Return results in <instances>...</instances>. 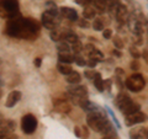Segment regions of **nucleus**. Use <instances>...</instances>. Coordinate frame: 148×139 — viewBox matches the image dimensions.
Here are the masks:
<instances>
[{"label": "nucleus", "instance_id": "nucleus-1", "mask_svg": "<svg viewBox=\"0 0 148 139\" xmlns=\"http://www.w3.org/2000/svg\"><path fill=\"white\" fill-rule=\"evenodd\" d=\"M86 123L91 129H94L98 133H101L104 137H109L112 139L117 137V133L115 131L114 126L109 122L105 113H103L101 111L89 112V114L86 116Z\"/></svg>", "mask_w": 148, "mask_h": 139}, {"label": "nucleus", "instance_id": "nucleus-2", "mask_svg": "<svg viewBox=\"0 0 148 139\" xmlns=\"http://www.w3.org/2000/svg\"><path fill=\"white\" fill-rule=\"evenodd\" d=\"M41 25L38 21L31 17H22V31L20 38L27 40V41H34L40 35Z\"/></svg>", "mask_w": 148, "mask_h": 139}, {"label": "nucleus", "instance_id": "nucleus-3", "mask_svg": "<svg viewBox=\"0 0 148 139\" xmlns=\"http://www.w3.org/2000/svg\"><path fill=\"white\" fill-rule=\"evenodd\" d=\"M20 11V4L18 0H0V17L3 18H12Z\"/></svg>", "mask_w": 148, "mask_h": 139}, {"label": "nucleus", "instance_id": "nucleus-4", "mask_svg": "<svg viewBox=\"0 0 148 139\" xmlns=\"http://www.w3.org/2000/svg\"><path fill=\"white\" fill-rule=\"evenodd\" d=\"M145 21L146 17L142 14H132V15H128L126 24L133 35H142L145 29Z\"/></svg>", "mask_w": 148, "mask_h": 139}, {"label": "nucleus", "instance_id": "nucleus-5", "mask_svg": "<svg viewBox=\"0 0 148 139\" xmlns=\"http://www.w3.org/2000/svg\"><path fill=\"white\" fill-rule=\"evenodd\" d=\"M21 31H22V17L20 15H17V16L12 17V18H9L6 25H5V30H4V32L10 37L20 38Z\"/></svg>", "mask_w": 148, "mask_h": 139}, {"label": "nucleus", "instance_id": "nucleus-6", "mask_svg": "<svg viewBox=\"0 0 148 139\" xmlns=\"http://www.w3.org/2000/svg\"><path fill=\"white\" fill-rule=\"evenodd\" d=\"M125 85L126 87L132 91V92H140L141 90L145 89L146 86V79L142 74H133V75L128 76L125 81Z\"/></svg>", "mask_w": 148, "mask_h": 139}, {"label": "nucleus", "instance_id": "nucleus-7", "mask_svg": "<svg viewBox=\"0 0 148 139\" xmlns=\"http://www.w3.org/2000/svg\"><path fill=\"white\" fill-rule=\"evenodd\" d=\"M67 92L71 100L73 101L75 105H79V101L83 99V97H88V89L84 85H72L67 87Z\"/></svg>", "mask_w": 148, "mask_h": 139}, {"label": "nucleus", "instance_id": "nucleus-8", "mask_svg": "<svg viewBox=\"0 0 148 139\" xmlns=\"http://www.w3.org/2000/svg\"><path fill=\"white\" fill-rule=\"evenodd\" d=\"M37 124H38V122H37L36 116H34L32 113L25 114L21 119V129L25 134L35 133V131L37 129Z\"/></svg>", "mask_w": 148, "mask_h": 139}, {"label": "nucleus", "instance_id": "nucleus-9", "mask_svg": "<svg viewBox=\"0 0 148 139\" xmlns=\"http://www.w3.org/2000/svg\"><path fill=\"white\" fill-rule=\"evenodd\" d=\"M147 121V114L141 112V111H137V112H133L131 114H127L126 118H125V124L128 127H133L136 124H140Z\"/></svg>", "mask_w": 148, "mask_h": 139}, {"label": "nucleus", "instance_id": "nucleus-10", "mask_svg": "<svg viewBox=\"0 0 148 139\" xmlns=\"http://www.w3.org/2000/svg\"><path fill=\"white\" fill-rule=\"evenodd\" d=\"M41 22H42V25L47 30L52 31V30L57 29V26L59 24V20L57 18V16H56V15H52V14L45 11L42 15H41Z\"/></svg>", "mask_w": 148, "mask_h": 139}, {"label": "nucleus", "instance_id": "nucleus-11", "mask_svg": "<svg viewBox=\"0 0 148 139\" xmlns=\"http://www.w3.org/2000/svg\"><path fill=\"white\" fill-rule=\"evenodd\" d=\"M115 17H116L119 25L126 24L128 18V11H127V7L123 4H117L116 5V7H115Z\"/></svg>", "mask_w": 148, "mask_h": 139}, {"label": "nucleus", "instance_id": "nucleus-12", "mask_svg": "<svg viewBox=\"0 0 148 139\" xmlns=\"http://www.w3.org/2000/svg\"><path fill=\"white\" fill-rule=\"evenodd\" d=\"M83 50H85V53L88 54V57L91 58V59H95V61H98V62H103L104 61V54L101 53L98 48L94 47V46L90 44V43L86 44Z\"/></svg>", "mask_w": 148, "mask_h": 139}, {"label": "nucleus", "instance_id": "nucleus-13", "mask_svg": "<svg viewBox=\"0 0 148 139\" xmlns=\"http://www.w3.org/2000/svg\"><path fill=\"white\" fill-rule=\"evenodd\" d=\"M53 107L59 113H69L72 110L71 105L63 99H53Z\"/></svg>", "mask_w": 148, "mask_h": 139}, {"label": "nucleus", "instance_id": "nucleus-14", "mask_svg": "<svg viewBox=\"0 0 148 139\" xmlns=\"http://www.w3.org/2000/svg\"><path fill=\"white\" fill-rule=\"evenodd\" d=\"M15 129V122L11 119H5L4 118L0 122V136H6V134L12 133V131Z\"/></svg>", "mask_w": 148, "mask_h": 139}, {"label": "nucleus", "instance_id": "nucleus-15", "mask_svg": "<svg viewBox=\"0 0 148 139\" xmlns=\"http://www.w3.org/2000/svg\"><path fill=\"white\" fill-rule=\"evenodd\" d=\"M59 12H61V15L67 18L69 21H78L79 18H78V12L77 10H74L73 7H69V6H63L59 9Z\"/></svg>", "mask_w": 148, "mask_h": 139}, {"label": "nucleus", "instance_id": "nucleus-16", "mask_svg": "<svg viewBox=\"0 0 148 139\" xmlns=\"http://www.w3.org/2000/svg\"><path fill=\"white\" fill-rule=\"evenodd\" d=\"M79 106L86 111V112H95V111H100V107L96 104L91 102V101L88 100V97H83V99L79 101Z\"/></svg>", "mask_w": 148, "mask_h": 139}, {"label": "nucleus", "instance_id": "nucleus-17", "mask_svg": "<svg viewBox=\"0 0 148 139\" xmlns=\"http://www.w3.org/2000/svg\"><path fill=\"white\" fill-rule=\"evenodd\" d=\"M21 99V92L20 91H17V90H14L11 91L10 94L8 95V99H6V102H5V106L8 108H10V107H14L18 101H20Z\"/></svg>", "mask_w": 148, "mask_h": 139}, {"label": "nucleus", "instance_id": "nucleus-18", "mask_svg": "<svg viewBox=\"0 0 148 139\" xmlns=\"http://www.w3.org/2000/svg\"><path fill=\"white\" fill-rule=\"evenodd\" d=\"M147 129L145 127L132 128L130 131V139H146Z\"/></svg>", "mask_w": 148, "mask_h": 139}, {"label": "nucleus", "instance_id": "nucleus-19", "mask_svg": "<svg viewBox=\"0 0 148 139\" xmlns=\"http://www.w3.org/2000/svg\"><path fill=\"white\" fill-rule=\"evenodd\" d=\"M130 101H132V100L128 95L123 94V92H120V94L116 96V99H115V105L117 106L119 110H121L122 107H125V106L130 102Z\"/></svg>", "mask_w": 148, "mask_h": 139}, {"label": "nucleus", "instance_id": "nucleus-20", "mask_svg": "<svg viewBox=\"0 0 148 139\" xmlns=\"http://www.w3.org/2000/svg\"><path fill=\"white\" fill-rule=\"evenodd\" d=\"M140 105L138 104H136L135 101H130V102L125 106V107H122L121 110V112L125 114V116H127V114H131V113H133V112H137V111H140Z\"/></svg>", "mask_w": 148, "mask_h": 139}, {"label": "nucleus", "instance_id": "nucleus-21", "mask_svg": "<svg viewBox=\"0 0 148 139\" xmlns=\"http://www.w3.org/2000/svg\"><path fill=\"white\" fill-rule=\"evenodd\" d=\"M94 85L95 87L98 89V91L100 92H103L105 90V85H104V79L101 78V74L100 73H95V75H94Z\"/></svg>", "mask_w": 148, "mask_h": 139}, {"label": "nucleus", "instance_id": "nucleus-22", "mask_svg": "<svg viewBox=\"0 0 148 139\" xmlns=\"http://www.w3.org/2000/svg\"><path fill=\"white\" fill-rule=\"evenodd\" d=\"M67 81L69 82V84H72V85L79 84V82L82 81V76H80V74L78 72H72L71 74H68L67 75Z\"/></svg>", "mask_w": 148, "mask_h": 139}, {"label": "nucleus", "instance_id": "nucleus-23", "mask_svg": "<svg viewBox=\"0 0 148 139\" xmlns=\"http://www.w3.org/2000/svg\"><path fill=\"white\" fill-rule=\"evenodd\" d=\"M64 40H66L67 42L73 43V42H75V41H78L79 38H78V36L74 33L73 31L67 30V31H63V41H64Z\"/></svg>", "mask_w": 148, "mask_h": 139}, {"label": "nucleus", "instance_id": "nucleus-24", "mask_svg": "<svg viewBox=\"0 0 148 139\" xmlns=\"http://www.w3.org/2000/svg\"><path fill=\"white\" fill-rule=\"evenodd\" d=\"M57 69H58V72L63 74V75H68V74H71L73 72V69L72 67L69 65V64H66V63H58V65H57Z\"/></svg>", "mask_w": 148, "mask_h": 139}, {"label": "nucleus", "instance_id": "nucleus-25", "mask_svg": "<svg viewBox=\"0 0 148 139\" xmlns=\"http://www.w3.org/2000/svg\"><path fill=\"white\" fill-rule=\"evenodd\" d=\"M58 61H59V63L69 64V63L74 62V57L69 53H58Z\"/></svg>", "mask_w": 148, "mask_h": 139}, {"label": "nucleus", "instance_id": "nucleus-26", "mask_svg": "<svg viewBox=\"0 0 148 139\" xmlns=\"http://www.w3.org/2000/svg\"><path fill=\"white\" fill-rule=\"evenodd\" d=\"M46 11L52 14V15H56V16H58V14H59V10L57 9V6H56V4L53 1H47L46 3Z\"/></svg>", "mask_w": 148, "mask_h": 139}, {"label": "nucleus", "instance_id": "nucleus-27", "mask_svg": "<svg viewBox=\"0 0 148 139\" xmlns=\"http://www.w3.org/2000/svg\"><path fill=\"white\" fill-rule=\"evenodd\" d=\"M49 36H51V40H52L53 42H59V41H63V32L58 31L57 29L51 31Z\"/></svg>", "mask_w": 148, "mask_h": 139}, {"label": "nucleus", "instance_id": "nucleus-28", "mask_svg": "<svg viewBox=\"0 0 148 139\" xmlns=\"http://www.w3.org/2000/svg\"><path fill=\"white\" fill-rule=\"evenodd\" d=\"M83 16L86 20H90V18H95V10L90 6H85L84 10H83Z\"/></svg>", "mask_w": 148, "mask_h": 139}, {"label": "nucleus", "instance_id": "nucleus-29", "mask_svg": "<svg viewBox=\"0 0 148 139\" xmlns=\"http://www.w3.org/2000/svg\"><path fill=\"white\" fill-rule=\"evenodd\" d=\"M57 49H58V53H69V46L67 42L64 41H59L57 42Z\"/></svg>", "mask_w": 148, "mask_h": 139}, {"label": "nucleus", "instance_id": "nucleus-30", "mask_svg": "<svg viewBox=\"0 0 148 139\" xmlns=\"http://www.w3.org/2000/svg\"><path fill=\"white\" fill-rule=\"evenodd\" d=\"M83 49H84V47H83V43L80 42L79 40L72 43V50L74 52V54H79Z\"/></svg>", "mask_w": 148, "mask_h": 139}, {"label": "nucleus", "instance_id": "nucleus-31", "mask_svg": "<svg viewBox=\"0 0 148 139\" xmlns=\"http://www.w3.org/2000/svg\"><path fill=\"white\" fill-rule=\"evenodd\" d=\"M92 29L95 31H103L104 30V21L101 18H94V22H92Z\"/></svg>", "mask_w": 148, "mask_h": 139}, {"label": "nucleus", "instance_id": "nucleus-32", "mask_svg": "<svg viewBox=\"0 0 148 139\" xmlns=\"http://www.w3.org/2000/svg\"><path fill=\"white\" fill-rule=\"evenodd\" d=\"M112 42H114V46H115V47H116L117 49H122V48H123V46H125L123 41H122L121 38H120L119 36H114Z\"/></svg>", "mask_w": 148, "mask_h": 139}, {"label": "nucleus", "instance_id": "nucleus-33", "mask_svg": "<svg viewBox=\"0 0 148 139\" xmlns=\"http://www.w3.org/2000/svg\"><path fill=\"white\" fill-rule=\"evenodd\" d=\"M74 63L78 64L79 67H85L86 65V61H84L83 57H79V55H74Z\"/></svg>", "mask_w": 148, "mask_h": 139}, {"label": "nucleus", "instance_id": "nucleus-34", "mask_svg": "<svg viewBox=\"0 0 148 139\" xmlns=\"http://www.w3.org/2000/svg\"><path fill=\"white\" fill-rule=\"evenodd\" d=\"M130 54L133 57V59H138L141 57V53L138 52V49L135 47V46H131V47H130Z\"/></svg>", "mask_w": 148, "mask_h": 139}, {"label": "nucleus", "instance_id": "nucleus-35", "mask_svg": "<svg viewBox=\"0 0 148 139\" xmlns=\"http://www.w3.org/2000/svg\"><path fill=\"white\" fill-rule=\"evenodd\" d=\"M105 108H108V112H109V114L111 116V118H112V121H114V123H115V126H116V128H120V123H119V121H117V118H116V116L114 114V112L112 111H111L108 106H106Z\"/></svg>", "mask_w": 148, "mask_h": 139}, {"label": "nucleus", "instance_id": "nucleus-36", "mask_svg": "<svg viewBox=\"0 0 148 139\" xmlns=\"http://www.w3.org/2000/svg\"><path fill=\"white\" fill-rule=\"evenodd\" d=\"M133 43H135L136 46H141L143 43V41H142V35H133Z\"/></svg>", "mask_w": 148, "mask_h": 139}, {"label": "nucleus", "instance_id": "nucleus-37", "mask_svg": "<svg viewBox=\"0 0 148 139\" xmlns=\"http://www.w3.org/2000/svg\"><path fill=\"white\" fill-rule=\"evenodd\" d=\"M103 37L105 40H110L112 37V31L110 29H106V30H103Z\"/></svg>", "mask_w": 148, "mask_h": 139}, {"label": "nucleus", "instance_id": "nucleus-38", "mask_svg": "<svg viewBox=\"0 0 148 139\" xmlns=\"http://www.w3.org/2000/svg\"><path fill=\"white\" fill-rule=\"evenodd\" d=\"M131 69H132V70H138V69H140V63H138V59H133V61H132Z\"/></svg>", "mask_w": 148, "mask_h": 139}, {"label": "nucleus", "instance_id": "nucleus-39", "mask_svg": "<svg viewBox=\"0 0 148 139\" xmlns=\"http://www.w3.org/2000/svg\"><path fill=\"white\" fill-rule=\"evenodd\" d=\"M96 64H98V61H95V59H91V58H89V61L86 62V65L89 67V68H95L96 67Z\"/></svg>", "mask_w": 148, "mask_h": 139}, {"label": "nucleus", "instance_id": "nucleus-40", "mask_svg": "<svg viewBox=\"0 0 148 139\" xmlns=\"http://www.w3.org/2000/svg\"><path fill=\"white\" fill-rule=\"evenodd\" d=\"M77 22H78V25H79V27H85V29H86V27H89V22H88L86 18H85V20H84V18H83V20H78Z\"/></svg>", "mask_w": 148, "mask_h": 139}, {"label": "nucleus", "instance_id": "nucleus-41", "mask_svg": "<svg viewBox=\"0 0 148 139\" xmlns=\"http://www.w3.org/2000/svg\"><path fill=\"white\" fill-rule=\"evenodd\" d=\"M84 75H85L86 79H89V80H92V79H94L95 73H94V70H86V72L84 73Z\"/></svg>", "mask_w": 148, "mask_h": 139}, {"label": "nucleus", "instance_id": "nucleus-42", "mask_svg": "<svg viewBox=\"0 0 148 139\" xmlns=\"http://www.w3.org/2000/svg\"><path fill=\"white\" fill-rule=\"evenodd\" d=\"M0 139H17V136L16 134H6V136H0Z\"/></svg>", "mask_w": 148, "mask_h": 139}, {"label": "nucleus", "instance_id": "nucleus-43", "mask_svg": "<svg viewBox=\"0 0 148 139\" xmlns=\"http://www.w3.org/2000/svg\"><path fill=\"white\" fill-rule=\"evenodd\" d=\"M83 137H84V139H88V137H89V131H88V127H83Z\"/></svg>", "mask_w": 148, "mask_h": 139}, {"label": "nucleus", "instance_id": "nucleus-44", "mask_svg": "<svg viewBox=\"0 0 148 139\" xmlns=\"http://www.w3.org/2000/svg\"><path fill=\"white\" fill-rule=\"evenodd\" d=\"M142 57H143V59H145V62L148 64V49H145V50H143Z\"/></svg>", "mask_w": 148, "mask_h": 139}, {"label": "nucleus", "instance_id": "nucleus-45", "mask_svg": "<svg viewBox=\"0 0 148 139\" xmlns=\"http://www.w3.org/2000/svg\"><path fill=\"white\" fill-rule=\"evenodd\" d=\"M74 133L78 138H82V134H80V128L79 127H74Z\"/></svg>", "mask_w": 148, "mask_h": 139}, {"label": "nucleus", "instance_id": "nucleus-46", "mask_svg": "<svg viewBox=\"0 0 148 139\" xmlns=\"http://www.w3.org/2000/svg\"><path fill=\"white\" fill-rule=\"evenodd\" d=\"M41 63H42V59H41V58H36V59H35V62H34V64H35L37 68H40V67H41Z\"/></svg>", "mask_w": 148, "mask_h": 139}, {"label": "nucleus", "instance_id": "nucleus-47", "mask_svg": "<svg viewBox=\"0 0 148 139\" xmlns=\"http://www.w3.org/2000/svg\"><path fill=\"white\" fill-rule=\"evenodd\" d=\"M90 3H92V0H83V1H82L83 5H89Z\"/></svg>", "mask_w": 148, "mask_h": 139}, {"label": "nucleus", "instance_id": "nucleus-48", "mask_svg": "<svg viewBox=\"0 0 148 139\" xmlns=\"http://www.w3.org/2000/svg\"><path fill=\"white\" fill-rule=\"evenodd\" d=\"M112 54H114V55H117V57H120V55H121V53L117 52V50H115V49L112 50Z\"/></svg>", "mask_w": 148, "mask_h": 139}, {"label": "nucleus", "instance_id": "nucleus-49", "mask_svg": "<svg viewBox=\"0 0 148 139\" xmlns=\"http://www.w3.org/2000/svg\"><path fill=\"white\" fill-rule=\"evenodd\" d=\"M3 119H4V116H3V113H1V112H0V122H1Z\"/></svg>", "mask_w": 148, "mask_h": 139}, {"label": "nucleus", "instance_id": "nucleus-50", "mask_svg": "<svg viewBox=\"0 0 148 139\" xmlns=\"http://www.w3.org/2000/svg\"><path fill=\"white\" fill-rule=\"evenodd\" d=\"M101 139H112V138H109V137H103Z\"/></svg>", "mask_w": 148, "mask_h": 139}, {"label": "nucleus", "instance_id": "nucleus-51", "mask_svg": "<svg viewBox=\"0 0 148 139\" xmlns=\"http://www.w3.org/2000/svg\"><path fill=\"white\" fill-rule=\"evenodd\" d=\"M146 139H148V129H147V134H146Z\"/></svg>", "mask_w": 148, "mask_h": 139}, {"label": "nucleus", "instance_id": "nucleus-52", "mask_svg": "<svg viewBox=\"0 0 148 139\" xmlns=\"http://www.w3.org/2000/svg\"><path fill=\"white\" fill-rule=\"evenodd\" d=\"M0 97H1V91H0Z\"/></svg>", "mask_w": 148, "mask_h": 139}, {"label": "nucleus", "instance_id": "nucleus-53", "mask_svg": "<svg viewBox=\"0 0 148 139\" xmlns=\"http://www.w3.org/2000/svg\"><path fill=\"white\" fill-rule=\"evenodd\" d=\"M126 1H130V0H126Z\"/></svg>", "mask_w": 148, "mask_h": 139}, {"label": "nucleus", "instance_id": "nucleus-54", "mask_svg": "<svg viewBox=\"0 0 148 139\" xmlns=\"http://www.w3.org/2000/svg\"><path fill=\"white\" fill-rule=\"evenodd\" d=\"M0 64H1V61H0Z\"/></svg>", "mask_w": 148, "mask_h": 139}]
</instances>
